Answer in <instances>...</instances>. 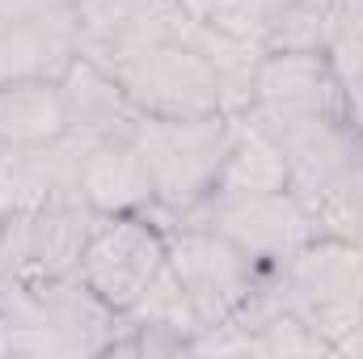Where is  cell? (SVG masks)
<instances>
[{"label": "cell", "mask_w": 363, "mask_h": 359, "mask_svg": "<svg viewBox=\"0 0 363 359\" xmlns=\"http://www.w3.org/2000/svg\"><path fill=\"white\" fill-rule=\"evenodd\" d=\"M118 313L81 275L0 287V355H97L110 351Z\"/></svg>", "instance_id": "6da1fadb"}, {"label": "cell", "mask_w": 363, "mask_h": 359, "mask_svg": "<svg viewBox=\"0 0 363 359\" xmlns=\"http://www.w3.org/2000/svg\"><path fill=\"white\" fill-rule=\"evenodd\" d=\"M258 287L334 347L363 321V245L321 233L287 258L267 263Z\"/></svg>", "instance_id": "7a4b0ae2"}, {"label": "cell", "mask_w": 363, "mask_h": 359, "mask_svg": "<svg viewBox=\"0 0 363 359\" xmlns=\"http://www.w3.org/2000/svg\"><path fill=\"white\" fill-rule=\"evenodd\" d=\"M258 131H267L279 153L347 118L342 93L325 51H279L267 55L254 81V97L241 110Z\"/></svg>", "instance_id": "3957f363"}, {"label": "cell", "mask_w": 363, "mask_h": 359, "mask_svg": "<svg viewBox=\"0 0 363 359\" xmlns=\"http://www.w3.org/2000/svg\"><path fill=\"white\" fill-rule=\"evenodd\" d=\"M287 186L308 207L317 233L363 245V131L342 118L283 153Z\"/></svg>", "instance_id": "277c9868"}, {"label": "cell", "mask_w": 363, "mask_h": 359, "mask_svg": "<svg viewBox=\"0 0 363 359\" xmlns=\"http://www.w3.org/2000/svg\"><path fill=\"white\" fill-rule=\"evenodd\" d=\"M233 136H237V114H199V118L144 114L135 144L152 178V203H161L174 216L199 203L220 178Z\"/></svg>", "instance_id": "5b68a950"}, {"label": "cell", "mask_w": 363, "mask_h": 359, "mask_svg": "<svg viewBox=\"0 0 363 359\" xmlns=\"http://www.w3.org/2000/svg\"><path fill=\"white\" fill-rule=\"evenodd\" d=\"M123 93L140 106V114L152 118H199V114H224L220 110V89L207 68V60L194 47V17L186 13L174 34L152 38L114 64H106Z\"/></svg>", "instance_id": "8992f818"}, {"label": "cell", "mask_w": 363, "mask_h": 359, "mask_svg": "<svg viewBox=\"0 0 363 359\" xmlns=\"http://www.w3.org/2000/svg\"><path fill=\"white\" fill-rule=\"evenodd\" d=\"M178 224L216 233L258 263H279L291 250H300L304 241L321 237L308 207L291 194V186H283V190H220V186H211L199 203L178 211Z\"/></svg>", "instance_id": "52a82bcc"}, {"label": "cell", "mask_w": 363, "mask_h": 359, "mask_svg": "<svg viewBox=\"0 0 363 359\" xmlns=\"http://www.w3.org/2000/svg\"><path fill=\"white\" fill-rule=\"evenodd\" d=\"M97 211L85 203L34 207L4 216L0 228V287H38L81 275V254Z\"/></svg>", "instance_id": "ba28073f"}, {"label": "cell", "mask_w": 363, "mask_h": 359, "mask_svg": "<svg viewBox=\"0 0 363 359\" xmlns=\"http://www.w3.org/2000/svg\"><path fill=\"white\" fill-rule=\"evenodd\" d=\"M169 241V270L178 279V287L186 292L194 317H199V334L228 321L258 287L262 267L258 258H250L245 250H237L233 241L203 233V228H186L178 224Z\"/></svg>", "instance_id": "9c48e42d"}, {"label": "cell", "mask_w": 363, "mask_h": 359, "mask_svg": "<svg viewBox=\"0 0 363 359\" xmlns=\"http://www.w3.org/2000/svg\"><path fill=\"white\" fill-rule=\"evenodd\" d=\"M169 241L140 216H97L81 254V279L114 309L127 313L165 270Z\"/></svg>", "instance_id": "30bf717a"}, {"label": "cell", "mask_w": 363, "mask_h": 359, "mask_svg": "<svg viewBox=\"0 0 363 359\" xmlns=\"http://www.w3.org/2000/svg\"><path fill=\"white\" fill-rule=\"evenodd\" d=\"M334 0H182V9L224 34L258 43L267 55L321 51Z\"/></svg>", "instance_id": "8fae6325"}, {"label": "cell", "mask_w": 363, "mask_h": 359, "mask_svg": "<svg viewBox=\"0 0 363 359\" xmlns=\"http://www.w3.org/2000/svg\"><path fill=\"white\" fill-rule=\"evenodd\" d=\"M72 60H77L72 0L0 17V85L60 81Z\"/></svg>", "instance_id": "7c38bea8"}, {"label": "cell", "mask_w": 363, "mask_h": 359, "mask_svg": "<svg viewBox=\"0 0 363 359\" xmlns=\"http://www.w3.org/2000/svg\"><path fill=\"white\" fill-rule=\"evenodd\" d=\"M64 93V136L77 144H110V140H135L140 131V106L123 93V85L77 55L68 72L60 77Z\"/></svg>", "instance_id": "4fadbf2b"}, {"label": "cell", "mask_w": 363, "mask_h": 359, "mask_svg": "<svg viewBox=\"0 0 363 359\" xmlns=\"http://www.w3.org/2000/svg\"><path fill=\"white\" fill-rule=\"evenodd\" d=\"M77 148H81V194L97 216H127L152 203V178L135 140L77 144Z\"/></svg>", "instance_id": "5bb4252c"}, {"label": "cell", "mask_w": 363, "mask_h": 359, "mask_svg": "<svg viewBox=\"0 0 363 359\" xmlns=\"http://www.w3.org/2000/svg\"><path fill=\"white\" fill-rule=\"evenodd\" d=\"M220 190H283L287 186V161L274 148L267 131H258L250 118L237 114V136L228 148V161L216 178Z\"/></svg>", "instance_id": "9a60e30c"}, {"label": "cell", "mask_w": 363, "mask_h": 359, "mask_svg": "<svg viewBox=\"0 0 363 359\" xmlns=\"http://www.w3.org/2000/svg\"><path fill=\"white\" fill-rule=\"evenodd\" d=\"M321 51H325V60L334 68V81H338V93H342L347 118L363 131V34L330 30Z\"/></svg>", "instance_id": "2e32d148"}, {"label": "cell", "mask_w": 363, "mask_h": 359, "mask_svg": "<svg viewBox=\"0 0 363 359\" xmlns=\"http://www.w3.org/2000/svg\"><path fill=\"white\" fill-rule=\"evenodd\" d=\"M51 4H64V0H0V17H9V13H30V9H51Z\"/></svg>", "instance_id": "e0dca14e"}, {"label": "cell", "mask_w": 363, "mask_h": 359, "mask_svg": "<svg viewBox=\"0 0 363 359\" xmlns=\"http://www.w3.org/2000/svg\"><path fill=\"white\" fill-rule=\"evenodd\" d=\"M334 351H342V355H363V321L351 330V334H342V338L334 343Z\"/></svg>", "instance_id": "ac0fdd59"}, {"label": "cell", "mask_w": 363, "mask_h": 359, "mask_svg": "<svg viewBox=\"0 0 363 359\" xmlns=\"http://www.w3.org/2000/svg\"><path fill=\"white\" fill-rule=\"evenodd\" d=\"M0 228H4V216H0Z\"/></svg>", "instance_id": "d6986e66"}]
</instances>
